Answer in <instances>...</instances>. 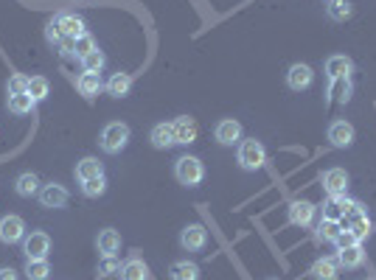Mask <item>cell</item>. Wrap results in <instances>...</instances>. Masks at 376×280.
Wrapping results in <instances>:
<instances>
[{
    "mask_svg": "<svg viewBox=\"0 0 376 280\" xmlns=\"http://www.w3.org/2000/svg\"><path fill=\"white\" fill-rule=\"evenodd\" d=\"M129 127L124 120H112V123H107V127L101 129V135H99V146H101V151H107V154H121L124 149H127V143H129Z\"/></svg>",
    "mask_w": 376,
    "mask_h": 280,
    "instance_id": "1",
    "label": "cell"
},
{
    "mask_svg": "<svg viewBox=\"0 0 376 280\" xmlns=\"http://www.w3.org/2000/svg\"><path fill=\"white\" fill-rule=\"evenodd\" d=\"M236 160L245 171H258L264 163H267V149L262 140H255V138H247L239 143V151H236Z\"/></svg>",
    "mask_w": 376,
    "mask_h": 280,
    "instance_id": "2",
    "label": "cell"
},
{
    "mask_svg": "<svg viewBox=\"0 0 376 280\" xmlns=\"http://www.w3.org/2000/svg\"><path fill=\"white\" fill-rule=\"evenodd\" d=\"M175 177L180 185H186V188H197V185L205 179V166H202V160L194 157V154H183V157L175 163Z\"/></svg>",
    "mask_w": 376,
    "mask_h": 280,
    "instance_id": "3",
    "label": "cell"
},
{
    "mask_svg": "<svg viewBox=\"0 0 376 280\" xmlns=\"http://www.w3.org/2000/svg\"><path fill=\"white\" fill-rule=\"evenodd\" d=\"M51 253V236L45 230H34L23 238V255L25 261H45Z\"/></svg>",
    "mask_w": 376,
    "mask_h": 280,
    "instance_id": "4",
    "label": "cell"
},
{
    "mask_svg": "<svg viewBox=\"0 0 376 280\" xmlns=\"http://www.w3.org/2000/svg\"><path fill=\"white\" fill-rule=\"evenodd\" d=\"M37 199H40V205L48 207V210H60V207L68 205L71 194H68L65 185H60V182H48V185H42V188H40Z\"/></svg>",
    "mask_w": 376,
    "mask_h": 280,
    "instance_id": "5",
    "label": "cell"
},
{
    "mask_svg": "<svg viewBox=\"0 0 376 280\" xmlns=\"http://www.w3.org/2000/svg\"><path fill=\"white\" fill-rule=\"evenodd\" d=\"M354 138H357V132H354V127L345 118H337V120L329 123V143L334 149H351Z\"/></svg>",
    "mask_w": 376,
    "mask_h": 280,
    "instance_id": "6",
    "label": "cell"
},
{
    "mask_svg": "<svg viewBox=\"0 0 376 280\" xmlns=\"http://www.w3.org/2000/svg\"><path fill=\"white\" fill-rule=\"evenodd\" d=\"M208 244V230L202 225H186L180 233V246L186 253H202Z\"/></svg>",
    "mask_w": 376,
    "mask_h": 280,
    "instance_id": "7",
    "label": "cell"
},
{
    "mask_svg": "<svg viewBox=\"0 0 376 280\" xmlns=\"http://www.w3.org/2000/svg\"><path fill=\"white\" fill-rule=\"evenodd\" d=\"M171 135H175V146H188L197 140L199 129H197V120L191 115H180L171 120Z\"/></svg>",
    "mask_w": 376,
    "mask_h": 280,
    "instance_id": "8",
    "label": "cell"
},
{
    "mask_svg": "<svg viewBox=\"0 0 376 280\" xmlns=\"http://www.w3.org/2000/svg\"><path fill=\"white\" fill-rule=\"evenodd\" d=\"M349 182H351V177H349L345 168L334 166V168L323 171V188H326L329 196H345V194H349Z\"/></svg>",
    "mask_w": 376,
    "mask_h": 280,
    "instance_id": "9",
    "label": "cell"
},
{
    "mask_svg": "<svg viewBox=\"0 0 376 280\" xmlns=\"http://www.w3.org/2000/svg\"><path fill=\"white\" fill-rule=\"evenodd\" d=\"M312 81H314V71L306 65V62H295V65L286 71V84H289V90H292V92L309 90Z\"/></svg>",
    "mask_w": 376,
    "mask_h": 280,
    "instance_id": "10",
    "label": "cell"
},
{
    "mask_svg": "<svg viewBox=\"0 0 376 280\" xmlns=\"http://www.w3.org/2000/svg\"><path fill=\"white\" fill-rule=\"evenodd\" d=\"M214 138H216V143H222V146H236V143H242V123H239L236 118H222V120L216 123V129H214Z\"/></svg>",
    "mask_w": 376,
    "mask_h": 280,
    "instance_id": "11",
    "label": "cell"
},
{
    "mask_svg": "<svg viewBox=\"0 0 376 280\" xmlns=\"http://www.w3.org/2000/svg\"><path fill=\"white\" fill-rule=\"evenodd\" d=\"M23 238H25V222L14 213L3 216V219H0V241L3 244H20Z\"/></svg>",
    "mask_w": 376,
    "mask_h": 280,
    "instance_id": "12",
    "label": "cell"
},
{
    "mask_svg": "<svg viewBox=\"0 0 376 280\" xmlns=\"http://www.w3.org/2000/svg\"><path fill=\"white\" fill-rule=\"evenodd\" d=\"M337 264H340V269H349V272L360 269V266L365 264V246H362V241L337 250Z\"/></svg>",
    "mask_w": 376,
    "mask_h": 280,
    "instance_id": "13",
    "label": "cell"
},
{
    "mask_svg": "<svg viewBox=\"0 0 376 280\" xmlns=\"http://www.w3.org/2000/svg\"><path fill=\"white\" fill-rule=\"evenodd\" d=\"M351 71H354V62L342 53H334L326 59V76L329 81H337V79H351Z\"/></svg>",
    "mask_w": 376,
    "mask_h": 280,
    "instance_id": "14",
    "label": "cell"
},
{
    "mask_svg": "<svg viewBox=\"0 0 376 280\" xmlns=\"http://www.w3.org/2000/svg\"><path fill=\"white\" fill-rule=\"evenodd\" d=\"M314 205L306 202V199H295L292 205H289V222L298 225V227H309L312 219H314Z\"/></svg>",
    "mask_w": 376,
    "mask_h": 280,
    "instance_id": "15",
    "label": "cell"
},
{
    "mask_svg": "<svg viewBox=\"0 0 376 280\" xmlns=\"http://www.w3.org/2000/svg\"><path fill=\"white\" fill-rule=\"evenodd\" d=\"M40 188H42V182H40V177H37L34 171H23V174L14 179V191H17V196H23V199L37 196Z\"/></svg>",
    "mask_w": 376,
    "mask_h": 280,
    "instance_id": "16",
    "label": "cell"
},
{
    "mask_svg": "<svg viewBox=\"0 0 376 280\" xmlns=\"http://www.w3.org/2000/svg\"><path fill=\"white\" fill-rule=\"evenodd\" d=\"M53 23L60 25L62 37L76 40V37H82V34H88V25H84V20H82V17H76V14H60Z\"/></svg>",
    "mask_w": 376,
    "mask_h": 280,
    "instance_id": "17",
    "label": "cell"
},
{
    "mask_svg": "<svg viewBox=\"0 0 376 280\" xmlns=\"http://www.w3.org/2000/svg\"><path fill=\"white\" fill-rule=\"evenodd\" d=\"M96 246H99L101 255H118V250H121V236H118V230L104 227V230L96 236Z\"/></svg>",
    "mask_w": 376,
    "mask_h": 280,
    "instance_id": "18",
    "label": "cell"
},
{
    "mask_svg": "<svg viewBox=\"0 0 376 280\" xmlns=\"http://www.w3.org/2000/svg\"><path fill=\"white\" fill-rule=\"evenodd\" d=\"M118 277L121 280H149V266H147V261H140L135 255V258H129V261L121 264Z\"/></svg>",
    "mask_w": 376,
    "mask_h": 280,
    "instance_id": "19",
    "label": "cell"
},
{
    "mask_svg": "<svg viewBox=\"0 0 376 280\" xmlns=\"http://www.w3.org/2000/svg\"><path fill=\"white\" fill-rule=\"evenodd\" d=\"M351 207V199L349 196H329V202L323 205V219H334V222H342L345 213Z\"/></svg>",
    "mask_w": 376,
    "mask_h": 280,
    "instance_id": "20",
    "label": "cell"
},
{
    "mask_svg": "<svg viewBox=\"0 0 376 280\" xmlns=\"http://www.w3.org/2000/svg\"><path fill=\"white\" fill-rule=\"evenodd\" d=\"M104 90L110 92L112 99H124V96H129V90H132V76L129 73H112L110 81L104 84Z\"/></svg>",
    "mask_w": 376,
    "mask_h": 280,
    "instance_id": "21",
    "label": "cell"
},
{
    "mask_svg": "<svg viewBox=\"0 0 376 280\" xmlns=\"http://www.w3.org/2000/svg\"><path fill=\"white\" fill-rule=\"evenodd\" d=\"M76 87H79V92H82L84 99H96L99 92L104 90L101 73H82V76H79V81H76Z\"/></svg>",
    "mask_w": 376,
    "mask_h": 280,
    "instance_id": "22",
    "label": "cell"
},
{
    "mask_svg": "<svg viewBox=\"0 0 376 280\" xmlns=\"http://www.w3.org/2000/svg\"><path fill=\"white\" fill-rule=\"evenodd\" d=\"M171 280H199V266L194 261H175L168 266Z\"/></svg>",
    "mask_w": 376,
    "mask_h": 280,
    "instance_id": "23",
    "label": "cell"
},
{
    "mask_svg": "<svg viewBox=\"0 0 376 280\" xmlns=\"http://www.w3.org/2000/svg\"><path fill=\"white\" fill-rule=\"evenodd\" d=\"M104 174V166L99 163V157H82L76 163V179L84 182V179H93V177H101Z\"/></svg>",
    "mask_w": 376,
    "mask_h": 280,
    "instance_id": "24",
    "label": "cell"
},
{
    "mask_svg": "<svg viewBox=\"0 0 376 280\" xmlns=\"http://www.w3.org/2000/svg\"><path fill=\"white\" fill-rule=\"evenodd\" d=\"M149 140L155 149H171L175 146V135H171V123H155L152 132H149Z\"/></svg>",
    "mask_w": 376,
    "mask_h": 280,
    "instance_id": "25",
    "label": "cell"
},
{
    "mask_svg": "<svg viewBox=\"0 0 376 280\" xmlns=\"http://www.w3.org/2000/svg\"><path fill=\"white\" fill-rule=\"evenodd\" d=\"M337 272H340L337 258H317L312 266V275L317 280H337Z\"/></svg>",
    "mask_w": 376,
    "mask_h": 280,
    "instance_id": "26",
    "label": "cell"
},
{
    "mask_svg": "<svg viewBox=\"0 0 376 280\" xmlns=\"http://www.w3.org/2000/svg\"><path fill=\"white\" fill-rule=\"evenodd\" d=\"M6 107H9L12 115H28V112L37 107V101L28 96V92H17V96H9V99H6Z\"/></svg>",
    "mask_w": 376,
    "mask_h": 280,
    "instance_id": "27",
    "label": "cell"
},
{
    "mask_svg": "<svg viewBox=\"0 0 376 280\" xmlns=\"http://www.w3.org/2000/svg\"><path fill=\"white\" fill-rule=\"evenodd\" d=\"M340 230H342L340 222H334V219H321V225H317V230H314V238L321 241V244H334L337 236H340Z\"/></svg>",
    "mask_w": 376,
    "mask_h": 280,
    "instance_id": "28",
    "label": "cell"
},
{
    "mask_svg": "<svg viewBox=\"0 0 376 280\" xmlns=\"http://www.w3.org/2000/svg\"><path fill=\"white\" fill-rule=\"evenodd\" d=\"M326 14H329V20H334V23H345V20L354 14V6H351V0H329Z\"/></svg>",
    "mask_w": 376,
    "mask_h": 280,
    "instance_id": "29",
    "label": "cell"
},
{
    "mask_svg": "<svg viewBox=\"0 0 376 280\" xmlns=\"http://www.w3.org/2000/svg\"><path fill=\"white\" fill-rule=\"evenodd\" d=\"M28 96H32L37 104L45 101L51 96V81L45 76H32V79H28Z\"/></svg>",
    "mask_w": 376,
    "mask_h": 280,
    "instance_id": "30",
    "label": "cell"
},
{
    "mask_svg": "<svg viewBox=\"0 0 376 280\" xmlns=\"http://www.w3.org/2000/svg\"><path fill=\"white\" fill-rule=\"evenodd\" d=\"M79 62H82V71H84V73H101L104 65H107V56L96 48V51H90L88 56H82Z\"/></svg>",
    "mask_w": 376,
    "mask_h": 280,
    "instance_id": "31",
    "label": "cell"
},
{
    "mask_svg": "<svg viewBox=\"0 0 376 280\" xmlns=\"http://www.w3.org/2000/svg\"><path fill=\"white\" fill-rule=\"evenodd\" d=\"M82 194L88 196V199L104 196V194H107V177L101 174V177H93V179H84V182H82Z\"/></svg>",
    "mask_w": 376,
    "mask_h": 280,
    "instance_id": "32",
    "label": "cell"
},
{
    "mask_svg": "<svg viewBox=\"0 0 376 280\" xmlns=\"http://www.w3.org/2000/svg\"><path fill=\"white\" fill-rule=\"evenodd\" d=\"M51 275V264L45 261H25V277L28 280H48Z\"/></svg>",
    "mask_w": 376,
    "mask_h": 280,
    "instance_id": "33",
    "label": "cell"
},
{
    "mask_svg": "<svg viewBox=\"0 0 376 280\" xmlns=\"http://www.w3.org/2000/svg\"><path fill=\"white\" fill-rule=\"evenodd\" d=\"M121 269V261L115 258V255H101L99 261V277H110V275H118Z\"/></svg>",
    "mask_w": 376,
    "mask_h": 280,
    "instance_id": "34",
    "label": "cell"
},
{
    "mask_svg": "<svg viewBox=\"0 0 376 280\" xmlns=\"http://www.w3.org/2000/svg\"><path fill=\"white\" fill-rule=\"evenodd\" d=\"M99 45H96V40L90 37V34H82V37H76L73 40V51H76V56L82 59V56H88L90 51H96Z\"/></svg>",
    "mask_w": 376,
    "mask_h": 280,
    "instance_id": "35",
    "label": "cell"
},
{
    "mask_svg": "<svg viewBox=\"0 0 376 280\" xmlns=\"http://www.w3.org/2000/svg\"><path fill=\"white\" fill-rule=\"evenodd\" d=\"M6 92H9V96H17V92H28V76L12 73L9 81H6Z\"/></svg>",
    "mask_w": 376,
    "mask_h": 280,
    "instance_id": "36",
    "label": "cell"
},
{
    "mask_svg": "<svg viewBox=\"0 0 376 280\" xmlns=\"http://www.w3.org/2000/svg\"><path fill=\"white\" fill-rule=\"evenodd\" d=\"M349 230H354V236L362 241V238L371 233V219H368V213H365V216H357V219H349Z\"/></svg>",
    "mask_w": 376,
    "mask_h": 280,
    "instance_id": "37",
    "label": "cell"
},
{
    "mask_svg": "<svg viewBox=\"0 0 376 280\" xmlns=\"http://www.w3.org/2000/svg\"><path fill=\"white\" fill-rule=\"evenodd\" d=\"M45 40H48L51 45H60V42L65 40V37H62V31H60V25H56L53 20L45 25Z\"/></svg>",
    "mask_w": 376,
    "mask_h": 280,
    "instance_id": "38",
    "label": "cell"
},
{
    "mask_svg": "<svg viewBox=\"0 0 376 280\" xmlns=\"http://www.w3.org/2000/svg\"><path fill=\"white\" fill-rule=\"evenodd\" d=\"M337 250H342V246H351V244H360V238L354 236V230H349V227H345V230H340V236H337Z\"/></svg>",
    "mask_w": 376,
    "mask_h": 280,
    "instance_id": "39",
    "label": "cell"
},
{
    "mask_svg": "<svg viewBox=\"0 0 376 280\" xmlns=\"http://www.w3.org/2000/svg\"><path fill=\"white\" fill-rule=\"evenodd\" d=\"M0 280H17V272L12 266H0Z\"/></svg>",
    "mask_w": 376,
    "mask_h": 280,
    "instance_id": "40",
    "label": "cell"
},
{
    "mask_svg": "<svg viewBox=\"0 0 376 280\" xmlns=\"http://www.w3.org/2000/svg\"><path fill=\"white\" fill-rule=\"evenodd\" d=\"M267 280H278V277H267Z\"/></svg>",
    "mask_w": 376,
    "mask_h": 280,
    "instance_id": "41",
    "label": "cell"
},
{
    "mask_svg": "<svg viewBox=\"0 0 376 280\" xmlns=\"http://www.w3.org/2000/svg\"><path fill=\"white\" fill-rule=\"evenodd\" d=\"M368 280H373V277H368Z\"/></svg>",
    "mask_w": 376,
    "mask_h": 280,
    "instance_id": "42",
    "label": "cell"
}]
</instances>
